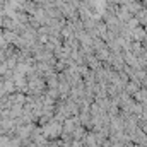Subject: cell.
<instances>
[{
	"label": "cell",
	"instance_id": "1",
	"mask_svg": "<svg viewBox=\"0 0 147 147\" xmlns=\"http://www.w3.org/2000/svg\"><path fill=\"white\" fill-rule=\"evenodd\" d=\"M134 33H135V39H144V38H146V33H144V29H140V28H139V29H135Z\"/></svg>",
	"mask_w": 147,
	"mask_h": 147
}]
</instances>
